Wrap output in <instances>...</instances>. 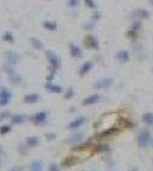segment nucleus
Instances as JSON below:
<instances>
[{
  "instance_id": "1",
  "label": "nucleus",
  "mask_w": 153,
  "mask_h": 171,
  "mask_svg": "<svg viewBox=\"0 0 153 171\" xmlns=\"http://www.w3.org/2000/svg\"><path fill=\"white\" fill-rule=\"evenodd\" d=\"M46 56H47V58H48V60H49V64H50V71H52L50 73L55 74L57 70L61 68L60 58H58V56H57L54 52H52V50H47V52H46Z\"/></svg>"
},
{
  "instance_id": "2",
  "label": "nucleus",
  "mask_w": 153,
  "mask_h": 171,
  "mask_svg": "<svg viewBox=\"0 0 153 171\" xmlns=\"http://www.w3.org/2000/svg\"><path fill=\"white\" fill-rule=\"evenodd\" d=\"M13 98V92L7 87H0V106H7Z\"/></svg>"
},
{
  "instance_id": "3",
  "label": "nucleus",
  "mask_w": 153,
  "mask_h": 171,
  "mask_svg": "<svg viewBox=\"0 0 153 171\" xmlns=\"http://www.w3.org/2000/svg\"><path fill=\"white\" fill-rule=\"evenodd\" d=\"M47 118H48V114L46 112L41 111V112H37L36 114H33L30 120L33 124L36 126H40V124H44L46 121H47Z\"/></svg>"
},
{
  "instance_id": "4",
  "label": "nucleus",
  "mask_w": 153,
  "mask_h": 171,
  "mask_svg": "<svg viewBox=\"0 0 153 171\" xmlns=\"http://www.w3.org/2000/svg\"><path fill=\"white\" fill-rule=\"evenodd\" d=\"M151 140V134L149 130H143L138 136V144L141 147H146Z\"/></svg>"
},
{
  "instance_id": "5",
  "label": "nucleus",
  "mask_w": 153,
  "mask_h": 171,
  "mask_svg": "<svg viewBox=\"0 0 153 171\" xmlns=\"http://www.w3.org/2000/svg\"><path fill=\"white\" fill-rule=\"evenodd\" d=\"M5 60H6V64H9V65H16L17 60H18V55L14 50H7L5 52Z\"/></svg>"
},
{
  "instance_id": "6",
  "label": "nucleus",
  "mask_w": 153,
  "mask_h": 171,
  "mask_svg": "<svg viewBox=\"0 0 153 171\" xmlns=\"http://www.w3.org/2000/svg\"><path fill=\"white\" fill-rule=\"evenodd\" d=\"M114 81L113 79H110V78H105V79H102L100 81H97L96 84H94V87L96 89H108V88L112 87Z\"/></svg>"
},
{
  "instance_id": "7",
  "label": "nucleus",
  "mask_w": 153,
  "mask_h": 171,
  "mask_svg": "<svg viewBox=\"0 0 153 171\" xmlns=\"http://www.w3.org/2000/svg\"><path fill=\"white\" fill-rule=\"evenodd\" d=\"M10 120H12L13 124H22V123H24L25 121L28 120V116L25 115V114H23V113H18V114H14V115H12Z\"/></svg>"
},
{
  "instance_id": "8",
  "label": "nucleus",
  "mask_w": 153,
  "mask_h": 171,
  "mask_svg": "<svg viewBox=\"0 0 153 171\" xmlns=\"http://www.w3.org/2000/svg\"><path fill=\"white\" fill-rule=\"evenodd\" d=\"M69 47H70V54H71L72 57H74V58H80V57H82V50L80 49V47H78L74 44H70Z\"/></svg>"
},
{
  "instance_id": "9",
  "label": "nucleus",
  "mask_w": 153,
  "mask_h": 171,
  "mask_svg": "<svg viewBox=\"0 0 153 171\" xmlns=\"http://www.w3.org/2000/svg\"><path fill=\"white\" fill-rule=\"evenodd\" d=\"M45 88H46V90L49 92H54V94H61V92L63 91V89L61 86H57V84H54L53 82H46L45 84Z\"/></svg>"
},
{
  "instance_id": "10",
  "label": "nucleus",
  "mask_w": 153,
  "mask_h": 171,
  "mask_svg": "<svg viewBox=\"0 0 153 171\" xmlns=\"http://www.w3.org/2000/svg\"><path fill=\"white\" fill-rule=\"evenodd\" d=\"M86 122V119L84 118V116H80V118H76V120H73L72 122H70V124H69V129H71V130H73V129H78V128H80L82 124Z\"/></svg>"
},
{
  "instance_id": "11",
  "label": "nucleus",
  "mask_w": 153,
  "mask_h": 171,
  "mask_svg": "<svg viewBox=\"0 0 153 171\" xmlns=\"http://www.w3.org/2000/svg\"><path fill=\"white\" fill-rule=\"evenodd\" d=\"M85 44L88 46L89 48H93V49H98V41L94 36H87L85 40Z\"/></svg>"
},
{
  "instance_id": "12",
  "label": "nucleus",
  "mask_w": 153,
  "mask_h": 171,
  "mask_svg": "<svg viewBox=\"0 0 153 171\" xmlns=\"http://www.w3.org/2000/svg\"><path fill=\"white\" fill-rule=\"evenodd\" d=\"M42 169H44V163L39 159L33 160L30 164V171H42Z\"/></svg>"
},
{
  "instance_id": "13",
  "label": "nucleus",
  "mask_w": 153,
  "mask_h": 171,
  "mask_svg": "<svg viewBox=\"0 0 153 171\" xmlns=\"http://www.w3.org/2000/svg\"><path fill=\"white\" fill-rule=\"evenodd\" d=\"M39 99H40V96L38 94H29V95L24 96L23 102L25 104H34L37 102H39Z\"/></svg>"
},
{
  "instance_id": "14",
  "label": "nucleus",
  "mask_w": 153,
  "mask_h": 171,
  "mask_svg": "<svg viewBox=\"0 0 153 171\" xmlns=\"http://www.w3.org/2000/svg\"><path fill=\"white\" fill-rule=\"evenodd\" d=\"M100 100V95L98 94H94V95L89 96V97H87V98H85V99L82 100V105H85V106H87V105H93V104L97 103Z\"/></svg>"
},
{
  "instance_id": "15",
  "label": "nucleus",
  "mask_w": 153,
  "mask_h": 171,
  "mask_svg": "<svg viewBox=\"0 0 153 171\" xmlns=\"http://www.w3.org/2000/svg\"><path fill=\"white\" fill-rule=\"evenodd\" d=\"M25 144H26V147H29V148L37 147V146H38V144H39V138L36 137V136H30V137L26 138Z\"/></svg>"
},
{
  "instance_id": "16",
  "label": "nucleus",
  "mask_w": 153,
  "mask_h": 171,
  "mask_svg": "<svg viewBox=\"0 0 153 171\" xmlns=\"http://www.w3.org/2000/svg\"><path fill=\"white\" fill-rule=\"evenodd\" d=\"M78 162V159L76 156H68L66 159H64L62 161V167L63 168H69V167H72L74 164Z\"/></svg>"
},
{
  "instance_id": "17",
  "label": "nucleus",
  "mask_w": 153,
  "mask_h": 171,
  "mask_svg": "<svg viewBox=\"0 0 153 171\" xmlns=\"http://www.w3.org/2000/svg\"><path fill=\"white\" fill-rule=\"evenodd\" d=\"M93 65H94L93 60H87V62H85V63L82 64V66H81V68H80V76H85V74H87V73L92 70Z\"/></svg>"
},
{
  "instance_id": "18",
  "label": "nucleus",
  "mask_w": 153,
  "mask_h": 171,
  "mask_svg": "<svg viewBox=\"0 0 153 171\" xmlns=\"http://www.w3.org/2000/svg\"><path fill=\"white\" fill-rule=\"evenodd\" d=\"M89 146H90V142H86V143L79 144V145H76V146L72 147V151L73 152H82V151H86Z\"/></svg>"
},
{
  "instance_id": "19",
  "label": "nucleus",
  "mask_w": 153,
  "mask_h": 171,
  "mask_svg": "<svg viewBox=\"0 0 153 171\" xmlns=\"http://www.w3.org/2000/svg\"><path fill=\"white\" fill-rule=\"evenodd\" d=\"M30 42H31V45H32V47L36 48V49H38V50H40V49H42V48H44V45H42V42H41L39 39L34 38V37L30 38Z\"/></svg>"
},
{
  "instance_id": "20",
  "label": "nucleus",
  "mask_w": 153,
  "mask_h": 171,
  "mask_svg": "<svg viewBox=\"0 0 153 171\" xmlns=\"http://www.w3.org/2000/svg\"><path fill=\"white\" fill-rule=\"evenodd\" d=\"M117 58L120 62H127V60H129V54H128V52H126V50H120V52H118L117 54Z\"/></svg>"
},
{
  "instance_id": "21",
  "label": "nucleus",
  "mask_w": 153,
  "mask_h": 171,
  "mask_svg": "<svg viewBox=\"0 0 153 171\" xmlns=\"http://www.w3.org/2000/svg\"><path fill=\"white\" fill-rule=\"evenodd\" d=\"M44 28L46 30H49V31H55L57 29V24L53 21H46V22H44Z\"/></svg>"
},
{
  "instance_id": "22",
  "label": "nucleus",
  "mask_w": 153,
  "mask_h": 171,
  "mask_svg": "<svg viewBox=\"0 0 153 171\" xmlns=\"http://www.w3.org/2000/svg\"><path fill=\"white\" fill-rule=\"evenodd\" d=\"M143 121L147 126H153V113L149 112V113H145L143 115Z\"/></svg>"
},
{
  "instance_id": "23",
  "label": "nucleus",
  "mask_w": 153,
  "mask_h": 171,
  "mask_svg": "<svg viewBox=\"0 0 153 171\" xmlns=\"http://www.w3.org/2000/svg\"><path fill=\"white\" fill-rule=\"evenodd\" d=\"M81 139H82V134H76V135H73L69 138L68 143L69 144H76V143H79Z\"/></svg>"
},
{
  "instance_id": "24",
  "label": "nucleus",
  "mask_w": 153,
  "mask_h": 171,
  "mask_svg": "<svg viewBox=\"0 0 153 171\" xmlns=\"http://www.w3.org/2000/svg\"><path fill=\"white\" fill-rule=\"evenodd\" d=\"M8 78H9V80H10V82L14 84H18L22 82V76H18L17 73H14V74H12V76H9Z\"/></svg>"
},
{
  "instance_id": "25",
  "label": "nucleus",
  "mask_w": 153,
  "mask_h": 171,
  "mask_svg": "<svg viewBox=\"0 0 153 171\" xmlns=\"http://www.w3.org/2000/svg\"><path fill=\"white\" fill-rule=\"evenodd\" d=\"M110 151V147L108 145H104V144H100L97 145L96 148H95V152L96 153H106V152Z\"/></svg>"
},
{
  "instance_id": "26",
  "label": "nucleus",
  "mask_w": 153,
  "mask_h": 171,
  "mask_svg": "<svg viewBox=\"0 0 153 171\" xmlns=\"http://www.w3.org/2000/svg\"><path fill=\"white\" fill-rule=\"evenodd\" d=\"M2 40L4 41H7V42H14V36H13V33L10 31H6L4 33V36H2Z\"/></svg>"
},
{
  "instance_id": "27",
  "label": "nucleus",
  "mask_w": 153,
  "mask_h": 171,
  "mask_svg": "<svg viewBox=\"0 0 153 171\" xmlns=\"http://www.w3.org/2000/svg\"><path fill=\"white\" fill-rule=\"evenodd\" d=\"M10 131H12V126L9 124H2L0 127V135H7Z\"/></svg>"
},
{
  "instance_id": "28",
  "label": "nucleus",
  "mask_w": 153,
  "mask_h": 171,
  "mask_svg": "<svg viewBox=\"0 0 153 171\" xmlns=\"http://www.w3.org/2000/svg\"><path fill=\"white\" fill-rule=\"evenodd\" d=\"M114 132H117V128H110V129H108L106 131H103L100 135V138H103V137H108V136L112 135V134H114Z\"/></svg>"
},
{
  "instance_id": "29",
  "label": "nucleus",
  "mask_w": 153,
  "mask_h": 171,
  "mask_svg": "<svg viewBox=\"0 0 153 171\" xmlns=\"http://www.w3.org/2000/svg\"><path fill=\"white\" fill-rule=\"evenodd\" d=\"M12 118V114L10 112L4 111V112H0V121H4V120L10 119Z\"/></svg>"
},
{
  "instance_id": "30",
  "label": "nucleus",
  "mask_w": 153,
  "mask_h": 171,
  "mask_svg": "<svg viewBox=\"0 0 153 171\" xmlns=\"http://www.w3.org/2000/svg\"><path fill=\"white\" fill-rule=\"evenodd\" d=\"M137 15H138V17H141V18H147L149 17V13L146 12L145 9H138L137 10Z\"/></svg>"
},
{
  "instance_id": "31",
  "label": "nucleus",
  "mask_w": 153,
  "mask_h": 171,
  "mask_svg": "<svg viewBox=\"0 0 153 171\" xmlns=\"http://www.w3.org/2000/svg\"><path fill=\"white\" fill-rule=\"evenodd\" d=\"M73 95H74V90H73L72 88H69V89H68V91L65 92L64 98H66V99H69V98H71V97H73Z\"/></svg>"
},
{
  "instance_id": "32",
  "label": "nucleus",
  "mask_w": 153,
  "mask_h": 171,
  "mask_svg": "<svg viewBox=\"0 0 153 171\" xmlns=\"http://www.w3.org/2000/svg\"><path fill=\"white\" fill-rule=\"evenodd\" d=\"M55 138H56V135H55L54 132H48V134H46V139L48 140V142L55 140Z\"/></svg>"
},
{
  "instance_id": "33",
  "label": "nucleus",
  "mask_w": 153,
  "mask_h": 171,
  "mask_svg": "<svg viewBox=\"0 0 153 171\" xmlns=\"http://www.w3.org/2000/svg\"><path fill=\"white\" fill-rule=\"evenodd\" d=\"M26 150H28V147L24 146V145H18V147H17L18 153H21L22 155H25V152H26Z\"/></svg>"
},
{
  "instance_id": "34",
  "label": "nucleus",
  "mask_w": 153,
  "mask_h": 171,
  "mask_svg": "<svg viewBox=\"0 0 153 171\" xmlns=\"http://www.w3.org/2000/svg\"><path fill=\"white\" fill-rule=\"evenodd\" d=\"M49 171H61V169L58 168V165L55 163L49 164Z\"/></svg>"
},
{
  "instance_id": "35",
  "label": "nucleus",
  "mask_w": 153,
  "mask_h": 171,
  "mask_svg": "<svg viewBox=\"0 0 153 171\" xmlns=\"http://www.w3.org/2000/svg\"><path fill=\"white\" fill-rule=\"evenodd\" d=\"M78 4H79V0H69L68 2L70 7H76V6H78Z\"/></svg>"
},
{
  "instance_id": "36",
  "label": "nucleus",
  "mask_w": 153,
  "mask_h": 171,
  "mask_svg": "<svg viewBox=\"0 0 153 171\" xmlns=\"http://www.w3.org/2000/svg\"><path fill=\"white\" fill-rule=\"evenodd\" d=\"M85 4L90 8H95V2H94V0H85Z\"/></svg>"
},
{
  "instance_id": "37",
  "label": "nucleus",
  "mask_w": 153,
  "mask_h": 171,
  "mask_svg": "<svg viewBox=\"0 0 153 171\" xmlns=\"http://www.w3.org/2000/svg\"><path fill=\"white\" fill-rule=\"evenodd\" d=\"M9 171H23V168H22V167H14L13 169H10Z\"/></svg>"
},
{
  "instance_id": "38",
  "label": "nucleus",
  "mask_w": 153,
  "mask_h": 171,
  "mask_svg": "<svg viewBox=\"0 0 153 171\" xmlns=\"http://www.w3.org/2000/svg\"><path fill=\"white\" fill-rule=\"evenodd\" d=\"M98 17H100V14H98V13H96V14H95V15L93 16L94 20H98Z\"/></svg>"
},
{
  "instance_id": "39",
  "label": "nucleus",
  "mask_w": 153,
  "mask_h": 171,
  "mask_svg": "<svg viewBox=\"0 0 153 171\" xmlns=\"http://www.w3.org/2000/svg\"><path fill=\"white\" fill-rule=\"evenodd\" d=\"M5 152H4V150H2V148H1V146H0V154H4Z\"/></svg>"
},
{
  "instance_id": "40",
  "label": "nucleus",
  "mask_w": 153,
  "mask_h": 171,
  "mask_svg": "<svg viewBox=\"0 0 153 171\" xmlns=\"http://www.w3.org/2000/svg\"><path fill=\"white\" fill-rule=\"evenodd\" d=\"M130 171H138V169H137V168H133V169H131Z\"/></svg>"
},
{
  "instance_id": "41",
  "label": "nucleus",
  "mask_w": 153,
  "mask_h": 171,
  "mask_svg": "<svg viewBox=\"0 0 153 171\" xmlns=\"http://www.w3.org/2000/svg\"><path fill=\"white\" fill-rule=\"evenodd\" d=\"M150 1H151V4H152V5H153V0H150Z\"/></svg>"
},
{
  "instance_id": "42",
  "label": "nucleus",
  "mask_w": 153,
  "mask_h": 171,
  "mask_svg": "<svg viewBox=\"0 0 153 171\" xmlns=\"http://www.w3.org/2000/svg\"><path fill=\"white\" fill-rule=\"evenodd\" d=\"M92 171H97V170H92Z\"/></svg>"
},
{
  "instance_id": "43",
  "label": "nucleus",
  "mask_w": 153,
  "mask_h": 171,
  "mask_svg": "<svg viewBox=\"0 0 153 171\" xmlns=\"http://www.w3.org/2000/svg\"><path fill=\"white\" fill-rule=\"evenodd\" d=\"M48 1H49V0H48Z\"/></svg>"
}]
</instances>
